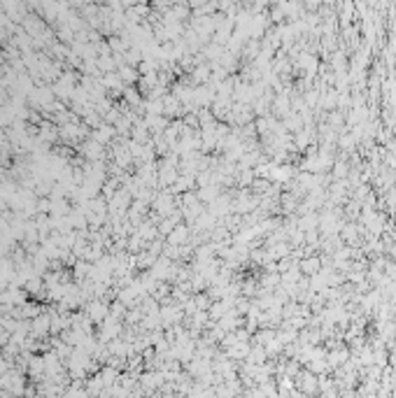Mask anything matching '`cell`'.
Masks as SVG:
<instances>
[{
  "label": "cell",
  "mask_w": 396,
  "mask_h": 398,
  "mask_svg": "<svg viewBox=\"0 0 396 398\" xmlns=\"http://www.w3.org/2000/svg\"><path fill=\"white\" fill-rule=\"evenodd\" d=\"M187 238H189V228L187 226H180V224H177V226L173 228L171 233H168V242H171V244L187 242Z\"/></svg>",
  "instance_id": "1"
},
{
  "label": "cell",
  "mask_w": 396,
  "mask_h": 398,
  "mask_svg": "<svg viewBox=\"0 0 396 398\" xmlns=\"http://www.w3.org/2000/svg\"><path fill=\"white\" fill-rule=\"evenodd\" d=\"M317 268H319V261H317V259H305V261H301V270H303V272H308V275H315V272H317Z\"/></svg>",
  "instance_id": "2"
},
{
  "label": "cell",
  "mask_w": 396,
  "mask_h": 398,
  "mask_svg": "<svg viewBox=\"0 0 396 398\" xmlns=\"http://www.w3.org/2000/svg\"><path fill=\"white\" fill-rule=\"evenodd\" d=\"M205 3H208V0H191V5L196 7V5H205Z\"/></svg>",
  "instance_id": "3"
},
{
  "label": "cell",
  "mask_w": 396,
  "mask_h": 398,
  "mask_svg": "<svg viewBox=\"0 0 396 398\" xmlns=\"http://www.w3.org/2000/svg\"><path fill=\"white\" fill-rule=\"evenodd\" d=\"M3 371H5V361L0 359V373H3Z\"/></svg>",
  "instance_id": "4"
}]
</instances>
